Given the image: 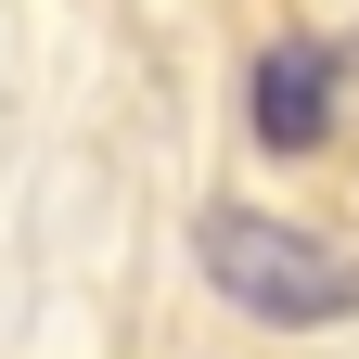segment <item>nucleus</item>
Returning <instances> with one entry per match:
<instances>
[{
    "mask_svg": "<svg viewBox=\"0 0 359 359\" xmlns=\"http://www.w3.org/2000/svg\"><path fill=\"white\" fill-rule=\"evenodd\" d=\"M205 283L244 308V321L269 334H321V321H359V257L321 244V231H295V218H269V205H205Z\"/></svg>",
    "mask_w": 359,
    "mask_h": 359,
    "instance_id": "obj_1",
    "label": "nucleus"
},
{
    "mask_svg": "<svg viewBox=\"0 0 359 359\" xmlns=\"http://www.w3.org/2000/svg\"><path fill=\"white\" fill-rule=\"evenodd\" d=\"M257 142L269 154H308L334 128V52H308V39H283V52H257V90H244Z\"/></svg>",
    "mask_w": 359,
    "mask_h": 359,
    "instance_id": "obj_2",
    "label": "nucleus"
}]
</instances>
